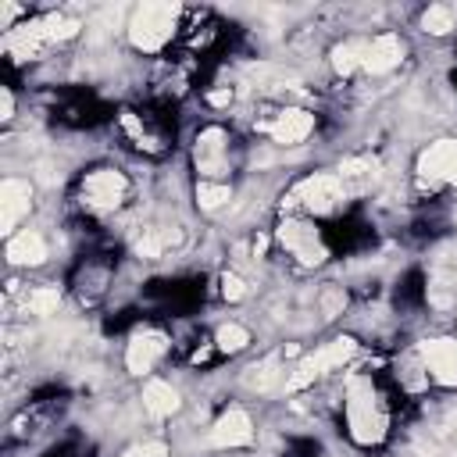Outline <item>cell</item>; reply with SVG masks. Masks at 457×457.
Returning <instances> with one entry per match:
<instances>
[{
	"label": "cell",
	"mask_w": 457,
	"mask_h": 457,
	"mask_svg": "<svg viewBox=\"0 0 457 457\" xmlns=\"http://www.w3.org/2000/svg\"><path fill=\"white\" fill-rule=\"evenodd\" d=\"M346 428L353 443L371 446L386 436V407L371 389V378H350L346 386Z\"/></svg>",
	"instance_id": "1"
},
{
	"label": "cell",
	"mask_w": 457,
	"mask_h": 457,
	"mask_svg": "<svg viewBox=\"0 0 457 457\" xmlns=\"http://www.w3.org/2000/svg\"><path fill=\"white\" fill-rule=\"evenodd\" d=\"M175 14H179L175 4H143V7H136L132 21H129L132 46L143 50V54L161 50L175 32Z\"/></svg>",
	"instance_id": "2"
},
{
	"label": "cell",
	"mask_w": 457,
	"mask_h": 457,
	"mask_svg": "<svg viewBox=\"0 0 457 457\" xmlns=\"http://www.w3.org/2000/svg\"><path fill=\"white\" fill-rule=\"evenodd\" d=\"M353 353H357V343H353L350 336H339V339H332V343L318 346L314 353H307V357L296 364V371L286 378V389L293 393V389H303V386H311L318 375H325V371H332V368L346 364Z\"/></svg>",
	"instance_id": "3"
},
{
	"label": "cell",
	"mask_w": 457,
	"mask_h": 457,
	"mask_svg": "<svg viewBox=\"0 0 457 457\" xmlns=\"http://www.w3.org/2000/svg\"><path fill=\"white\" fill-rule=\"evenodd\" d=\"M343 200H346V189H343V182H339L336 171H314L303 182H296V189L289 193V204H300L311 214H328Z\"/></svg>",
	"instance_id": "4"
},
{
	"label": "cell",
	"mask_w": 457,
	"mask_h": 457,
	"mask_svg": "<svg viewBox=\"0 0 457 457\" xmlns=\"http://www.w3.org/2000/svg\"><path fill=\"white\" fill-rule=\"evenodd\" d=\"M275 239H278L300 264H307V268H314V264H321V261L328 257V250H325V243H321V236H318V228H314L311 221L286 218V221L275 228Z\"/></svg>",
	"instance_id": "5"
},
{
	"label": "cell",
	"mask_w": 457,
	"mask_h": 457,
	"mask_svg": "<svg viewBox=\"0 0 457 457\" xmlns=\"http://www.w3.org/2000/svg\"><path fill=\"white\" fill-rule=\"evenodd\" d=\"M193 164L204 175V182H221V175L228 171V136L221 125L200 129L196 146H193Z\"/></svg>",
	"instance_id": "6"
},
{
	"label": "cell",
	"mask_w": 457,
	"mask_h": 457,
	"mask_svg": "<svg viewBox=\"0 0 457 457\" xmlns=\"http://www.w3.org/2000/svg\"><path fill=\"white\" fill-rule=\"evenodd\" d=\"M125 189H129V182H125L121 171H114V168H93L82 179V204L89 211H114L125 200Z\"/></svg>",
	"instance_id": "7"
},
{
	"label": "cell",
	"mask_w": 457,
	"mask_h": 457,
	"mask_svg": "<svg viewBox=\"0 0 457 457\" xmlns=\"http://www.w3.org/2000/svg\"><path fill=\"white\" fill-rule=\"evenodd\" d=\"M418 175H421L428 186L457 182V139L428 143V146L418 154Z\"/></svg>",
	"instance_id": "8"
},
{
	"label": "cell",
	"mask_w": 457,
	"mask_h": 457,
	"mask_svg": "<svg viewBox=\"0 0 457 457\" xmlns=\"http://www.w3.org/2000/svg\"><path fill=\"white\" fill-rule=\"evenodd\" d=\"M278 146H296L314 132V114L303 107H282L278 114H271V121L261 125Z\"/></svg>",
	"instance_id": "9"
},
{
	"label": "cell",
	"mask_w": 457,
	"mask_h": 457,
	"mask_svg": "<svg viewBox=\"0 0 457 457\" xmlns=\"http://www.w3.org/2000/svg\"><path fill=\"white\" fill-rule=\"evenodd\" d=\"M418 357L425 361L432 382L457 386V339H425L418 343Z\"/></svg>",
	"instance_id": "10"
},
{
	"label": "cell",
	"mask_w": 457,
	"mask_h": 457,
	"mask_svg": "<svg viewBox=\"0 0 457 457\" xmlns=\"http://www.w3.org/2000/svg\"><path fill=\"white\" fill-rule=\"evenodd\" d=\"M32 207V186L25 179H4L0 186V225L7 236H14L18 221L29 214Z\"/></svg>",
	"instance_id": "11"
},
{
	"label": "cell",
	"mask_w": 457,
	"mask_h": 457,
	"mask_svg": "<svg viewBox=\"0 0 457 457\" xmlns=\"http://www.w3.org/2000/svg\"><path fill=\"white\" fill-rule=\"evenodd\" d=\"M168 350V339L161 336V332H154V328H143V332H136L132 339H129V346H125V368L132 371V375H146L154 364H157V357Z\"/></svg>",
	"instance_id": "12"
},
{
	"label": "cell",
	"mask_w": 457,
	"mask_h": 457,
	"mask_svg": "<svg viewBox=\"0 0 457 457\" xmlns=\"http://www.w3.org/2000/svg\"><path fill=\"white\" fill-rule=\"evenodd\" d=\"M253 439V425H250V414L239 411V407H228L214 428H211V443L221 446V450H232V446H246Z\"/></svg>",
	"instance_id": "13"
},
{
	"label": "cell",
	"mask_w": 457,
	"mask_h": 457,
	"mask_svg": "<svg viewBox=\"0 0 457 457\" xmlns=\"http://www.w3.org/2000/svg\"><path fill=\"white\" fill-rule=\"evenodd\" d=\"M400 57H403V43L393 32H382L371 43H364V71H371V75L393 71L400 64Z\"/></svg>",
	"instance_id": "14"
},
{
	"label": "cell",
	"mask_w": 457,
	"mask_h": 457,
	"mask_svg": "<svg viewBox=\"0 0 457 457\" xmlns=\"http://www.w3.org/2000/svg\"><path fill=\"white\" fill-rule=\"evenodd\" d=\"M7 261H11V264H21V268L43 264V261H46V243H43V236L32 232V228L14 232V236L7 239Z\"/></svg>",
	"instance_id": "15"
},
{
	"label": "cell",
	"mask_w": 457,
	"mask_h": 457,
	"mask_svg": "<svg viewBox=\"0 0 457 457\" xmlns=\"http://www.w3.org/2000/svg\"><path fill=\"white\" fill-rule=\"evenodd\" d=\"M336 175H339L346 193H364L378 179V161L375 157H346Z\"/></svg>",
	"instance_id": "16"
},
{
	"label": "cell",
	"mask_w": 457,
	"mask_h": 457,
	"mask_svg": "<svg viewBox=\"0 0 457 457\" xmlns=\"http://www.w3.org/2000/svg\"><path fill=\"white\" fill-rule=\"evenodd\" d=\"M143 407L154 414V418H171L179 411V389L161 382V378H150L143 386Z\"/></svg>",
	"instance_id": "17"
},
{
	"label": "cell",
	"mask_w": 457,
	"mask_h": 457,
	"mask_svg": "<svg viewBox=\"0 0 457 457\" xmlns=\"http://www.w3.org/2000/svg\"><path fill=\"white\" fill-rule=\"evenodd\" d=\"M332 68H336L339 75H353L357 68H364V43H357V39L339 43V46L332 50Z\"/></svg>",
	"instance_id": "18"
},
{
	"label": "cell",
	"mask_w": 457,
	"mask_h": 457,
	"mask_svg": "<svg viewBox=\"0 0 457 457\" xmlns=\"http://www.w3.org/2000/svg\"><path fill=\"white\" fill-rule=\"evenodd\" d=\"M232 200V189L225 186V182H196V207L200 211H218V207H225Z\"/></svg>",
	"instance_id": "19"
},
{
	"label": "cell",
	"mask_w": 457,
	"mask_h": 457,
	"mask_svg": "<svg viewBox=\"0 0 457 457\" xmlns=\"http://www.w3.org/2000/svg\"><path fill=\"white\" fill-rule=\"evenodd\" d=\"M453 18H457V7H446V4H432L425 14H421V29L432 32V36H446L453 29Z\"/></svg>",
	"instance_id": "20"
},
{
	"label": "cell",
	"mask_w": 457,
	"mask_h": 457,
	"mask_svg": "<svg viewBox=\"0 0 457 457\" xmlns=\"http://www.w3.org/2000/svg\"><path fill=\"white\" fill-rule=\"evenodd\" d=\"M250 371H253V375H250V386H253L257 393H268V389H275V386L282 382V371H278V357H275V353L264 357L261 364H253Z\"/></svg>",
	"instance_id": "21"
},
{
	"label": "cell",
	"mask_w": 457,
	"mask_h": 457,
	"mask_svg": "<svg viewBox=\"0 0 457 457\" xmlns=\"http://www.w3.org/2000/svg\"><path fill=\"white\" fill-rule=\"evenodd\" d=\"M214 343H218V350H225V353H239V350L250 343V332H246L239 321H228V325H221V328L214 332Z\"/></svg>",
	"instance_id": "22"
},
{
	"label": "cell",
	"mask_w": 457,
	"mask_h": 457,
	"mask_svg": "<svg viewBox=\"0 0 457 457\" xmlns=\"http://www.w3.org/2000/svg\"><path fill=\"white\" fill-rule=\"evenodd\" d=\"M57 307H61V293L54 286H36L29 293V311L32 314H54Z\"/></svg>",
	"instance_id": "23"
},
{
	"label": "cell",
	"mask_w": 457,
	"mask_h": 457,
	"mask_svg": "<svg viewBox=\"0 0 457 457\" xmlns=\"http://www.w3.org/2000/svg\"><path fill=\"white\" fill-rule=\"evenodd\" d=\"M121 457H168V446L161 439H146V443H136L129 446Z\"/></svg>",
	"instance_id": "24"
},
{
	"label": "cell",
	"mask_w": 457,
	"mask_h": 457,
	"mask_svg": "<svg viewBox=\"0 0 457 457\" xmlns=\"http://www.w3.org/2000/svg\"><path fill=\"white\" fill-rule=\"evenodd\" d=\"M221 293H225V300H243L246 296V282L236 271H225L221 275Z\"/></svg>",
	"instance_id": "25"
},
{
	"label": "cell",
	"mask_w": 457,
	"mask_h": 457,
	"mask_svg": "<svg viewBox=\"0 0 457 457\" xmlns=\"http://www.w3.org/2000/svg\"><path fill=\"white\" fill-rule=\"evenodd\" d=\"M207 100H211L214 107H221V104H228V100H232V89H214V93H207Z\"/></svg>",
	"instance_id": "26"
},
{
	"label": "cell",
	"mask_w": 457,
	"mask_h": 457,
	"mask_svg": "<svg viewBox=\"0 0 457 457\" xmlns=\"http://www.w3.org/2000/svg\"><path fill=\"white\" fill-rule=\"evenodd\" d=\"M4 121L7 118H14V96H11V89H4V114H0Z\"/></svg>",
	"instance_id": "27"
}]
</instances>
